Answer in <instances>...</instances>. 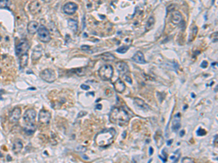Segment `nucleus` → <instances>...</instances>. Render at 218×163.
Here are the masks:
<instances>
[{
  "label": "nucleus",
  "mask_w": 218,
  "mask_h": 163,
  "mask_svg": "<svg viewBox=\"0 0 218 163\" xmlns=\"http://www.w3.org/2000/svg\"><path fill=\"white\" fill-rule=\"evenodd\" d=\"M116 133V132L114 128L103 130L101 132L96 135L95 141L99 147H108L113 142Z\"/></svg>",
  "instance_id": "obj_1"
},
{
  "label": "nucleus",
  "mask_w": 218,
  "mask_h": 163,
  "mask_svg": "<svg viewBox=\"0 0 218 163\" xmlns=\"http://www.w3.org/2000/svg\"><path fill=\"white\" fill-rule=\"evenodd\" d=\"M110 120L114 124L120 126H124L129 123V117L127 111L124 109L116 107L113 109V110L111 112Z\"/></svg>",
  "instance_id": "obj_2"
},
{
  "label": "nucleus",
  "mask_w": 218,
  "mask_h": 163,
  "mask_svg": "<svg viewBox=\"0 0 218 163\" xmlns=\"http://www.w3.org/2000/svg\"><path fill=\"white\" fill-rule=\"evenodd\" d=\"M98 74L102 80H111L113 74V67L111 65H104L99 69Z\"/></svg>",
  "instance_id": "obj_3"
},
{
  "label": "nucleus",
  "mask_w": 218,
  "mask_h": 163,
  "mask_svg": "<svg viewBox=\"0 0 218 163\" xmlns=\"http://www.w3.org/2000/svg\"><path fill=\"white\" fill-rule=\"evenodd\" d=\"M38 37L39 40L44 43H47L51 41V35L48 29L43 25H41L38 29Z\"/></svg>",
  "instance_id": "obj_4"
},
{
  "label": "nucleus",
  "mask_w": 218,
  "mask_h": 163,
  "mask_svg": "<svg viewBox=\"0 0 218 163\" xmlns=\"http://www.w3.org/2000/svg\"><path fill=\"white\" fill-rule=\"evenodd\" d=\"M40 77L42 80L48 83H52L56 80L57 77L55 71L51 69H45L40 73Z\"/></svg>",
  "instance_id": "obj_5"
},
{
  "label": "nucleus",
  "mask_w": 218,
  "mask_h": 163,
  "mask_svg": "<svg viewBox=\"0 0 218 163\" xmlns=\"http://www.w3.org/2000/svg\"><path fill=\"white\" fill-rule=\"evenodd\" d=\"M36 116V110L33 109L26 110L23 115V120L26 125H34L35 123Z\"/></svg>",
  "instance_id": "obj_6"
},
{
  "label": "nucleus",
  "mask_w": 218,
  "mask_h": 163,
  "mask_svg": "<svg viewBox=\"0 0 218 163\" xmlns=\"http://www.w3.org/2000/svg\"><path fill=\"white\" fill-rule=\"evenodd\" d=\"M29 49V44L27 41H21L16 46V55L18 57H21L25 54H27Z\"/></svg>",
  "instance_id": "obj_7"
},
{
  "label": "nucleus",
  "mask_w": 218,
  "mask_h": 163,
  "mask_svg": "<svg viewBox=\"0 0 218 163\" xmlns=\"http://www.w3.org/2000/svg\"><path fill=\"white\" fill-rule=\"evenodd\" d=\"M51 120V113L49 111L42 110L40 111L39 115V120L42 124L49 125Z\"/></svg>",
  "instance_id": "obj_8"
},
{
  "label": "nucleus",
  "mask_w": 218,
  "mask_h": 163,
  "mask_svg": "<svg viewBox=\"0 0 218 163\" xmlns=\"http://www.w3.org/2000/svg\"><path fill=\"white\" fill-rule=\"evenodd\" d=\"M78 9V5L74 2H68L63 6V11L65 14L71 15L76 12Z\"/></svg>",
  "instance_id": "obj_9"
},
{
  "label": "nucleus",
  "mask_w": 218,
  "mask_h": 163,
  "mask_svg": "<svg viewBox=\"0 0 218 163\" xmlns=\"http://www.w3.org/2000/svg\"><path fill=\"white\" fill-rule=\"evenodd\" d=\"M21 116V110L19 107H15L9 115V120L11 123H17Z\"/></svg>",
  "instance_id": "obj_10"
},
{
  "label": "nucleus",
  "mask_w": 218,
  "mask_h": 163,
  "mask_svg": "<svg viewBox=\"0 0 218 163\" xmlns=\"http://www.w3.org/2000/svg\"><path fill=\"white\" fill-rule=\"evenodd\" d=\"M28 10L32 14H38V13H40L41 10H42L41 4L38 2L37 0H34V1H33V2H31V3L29 4Z\"/></svg>",
  "instance_id": "obj_11"
},
{
  "label": "nucleus",
  "mask_w": 218,
  "mask_h": 163,
  "mask_svg": "<svg viewBox=\"0 0 218 163\" xmlns=\"http://www.w3.org/2000/svg\"><path fill=\"white\" fill-rule=\"evenodd\" d=\"M116 68H117V70H118L119 74L121 75H126L129 71V66L127 65V64L126 63L122 62V61H119L118 63H116Z\"/></svg>",
  "instance_id": "obj_12"
},
{
  "label": "nucleus",
  "mask_w": 218,
  "mask_h": 163,
  "mask_svg": "<svg viewBox=\"0 0 218 163\" xmlns=\"http://www.w3.org/2000/svg\"><path fill=\"white\" fill-rule=\"evenodd\" d=\"M180 120L181 115L180 112H178L176 115H174V117H173L172 119V131H174V132H177V131L180 129Z\"/></svg>",
  "instance_id": "obj_13"
},
{
  "label": "nucleus",
  "mask_w": 218,
  "mask_h": 163,
  "mask_svg": "<svg viewBox=\"0 0 218 163\" xmlns=\"http://www.w3.org/2000/svg\"><path fill=\"white\" fill-rule=\"evenodd\" d=\"M113 86H114L116 91L118 93H123L126 89V85H125V82L120 79H119L118 80H116L115 81V83H113Z\"/></svg>",
  "instance_id": "obj_14"
},
{
  "label": "nucleus",
  "mask_w": 218,
  "mask_h": 163,
  "mask_svg": "<svg viewBox=\"0 0 218 163\" xmlns=\"http://www.w3.org/2000/svg\"><path fill=\"white\" fill-rule=\"evenodd\" d=\"M39 27V23H38L36 21H31V22H29V23L28 24V32L31 34V35H34V34H35L38 31Z\"/></svg>",
  "instance_id": "obj_15"
},
{
  "label": "nucleus",
  "mask_w": 218,
  "mask_h": 163,
  "mask_svg": "<svg viewBox=\"0 0 218 163\" xmlns=\"http://www.w3.org/2000/svg\"><path fill=\"white\" fill-rule=\"evenodd\" d=\"M42 46H36L34 48V51H33L32 54H31V59L33 61H37L39 60L42 56Z\"/></svg>",
  "instance_id": "obj_16"
},
{
  "label": "nucleus",
  "mask_w": 218,
  "mask_h": 163,
  "mask_svg": "<svg viewBox=\"0 0 218 163\" xmlns=\"http://www.w3.org/2000/svg\"><path fill=\"white\" fill-rule=\"evenodd\" d=\"M134 103L137 108H139L140 110H148L150 108L149 106L142 99H139V98H135L134 99Z\"/></svg>",
  "instance_id": "obj_17"
},
{
  "label": "nucleus",
  "mask_w": 218,
  "mask_h": 163,
  "mask_svg": "<svg viewBox=\"0 0 218 163\" xmlns=\"http://www.w3.org/2000/svg\"><path fill=\"white\" fill-rule=\"evenodd\" d=\"M133 60H134L135 63H140V64H145L146 63L144 54L141 51L136 52V54L133 57Z\"/></svg>",
  "instance_id": "obj_18"
},
{
  "label": "nucleus",
  "mask_w": 218,
  "mask_h": 163,
  "mask_svg": "<svg viewBox=\"0 0 218 163\" xmlns=\"http://www.w3.org/2000/svg\"><path fill=\"white\" fill-rule=\"evenodd\" d=\"M183 20V16L180 12L175 11L172 15V22L175 25L180 24Z\"/></svg>",
  "instance_id": "obj_19"
},
{
  "label": "nucleus",
  "mask_w": 218,
  "mask_h": 163,
  "mask_svg": "<svg viewBox=\"0 0 218 163\" xmlns=\"http://www.w3.org/2000/svg\"><path fill=\"white\" fill-rule=\"evenodd\" d=\"M23 142L21 141V140H18L15 142L13 143V151L15 152V154L19 153L22 149H23Z\"/></svg>",
  "instance_id": "obj_20"
},
{
  "label": "nucleus",
  "mask_w": 218,
  "mask_h": 163,
  "mask_svg": "<svg viewBox=\"0 0 218 163\" xmlns=\"http://www.w3.org/2000/svg\"><path fill=\"white\" fill-rule=\"evenodd\" d=\"M28 61V54H25L20 57V65L21 68H24L27 66Z\"/></svg>",
  "instance_id": "obj_21"
},
{
  "label": "nucleus",
  "mask_w": 218,
  "mask_h": 163,
  "mask_svg": "<svg viewBox=\"0 0 218 163\" xmlns=\"http://www.w3.org/2000/svg\"><path fill=\"white\" fill-rule=\"evenodd\" d=\"M100 57L105 61H113L116 59L115 57L113 56V54H111L110 52L103 53V54H102Z\"/></svg>",
  "instance_id": "obj_22"
},
{
  "label": "nucleus",
  "mask_w": 218,
  "mask_h": 163,
  "mask_svg": "<svg viewBox=\"0 0 218 163\" xmlns=\"http://www.w3.org/2000/svg\"><path fill=\"white\" fill-rule=\"evenodd\" d=\"M68 26H69L70 28L71 29L73 32L76 33L78 29V23L76 20L73 19H69L68 20Z\"/></svg>",
  "instance_id": "obj_23"
},
{
  "label": "nucleus",
  "mask_w": 218,
  "mask_h": 163,
  "mask_svg": "<svg viewBox=\"0 0 218 163\" xmlns=\"http://www.w3.org/2000/svg\"><path fill=\"white\" fill-rule=\"evenodd\" d=\"M180 150H177L176 152H174V154L173 155H172L171 157H170V160H172L174 162H176L178 161V160H179L180 157V152H179Z\"/></svg>",
  "instance_id": "obj_24"
},
{
  "label": "nucleus",
  "mask_w": 218,
  "mask_h": 163,
  "mask_svg": "<svg viewBox=\"0 0 218 163\" xmlns=\"http://www.w3.org/2000/svg\"><path fill=\"white\" fill-rule=\"evenodd\" d=\"M154 23H155V20H154V18H153V17H150L148 19V20L147 23H146V28H147L148 30L154 26Z\"/></svg>",
  "instance_id": "obj_25"
},
{
  "label": "nucleus",
  "mask_w": 218,
  "mask_h": 163,
  "mask_svg": "<svg viewBox=\"0 0 218 163\" xmlns=\"http://www.w3.org/2000/svg\"><path fill=\"white\" fill-rule=\"evenodd\" d=\"M129 49V46H120L119 48H118L116 49V51L120 54H125L127 51V50Z\"/></svg>",
  "instance_id": "obj_26"
},
{
  "label": "nucleus",
  "mask_w": 218,
  "mask_h": 163,
  "mask_svg": "<svg viewBox=\"0 0 218 163\" xmlns=\"http://www.w3.org/2000/svg\"><path fill=\"white\" fill-rule=\"evenodd\" d=\"M206 133H207V131H206L205 130H203V128H200L197 131V135L199 136H204V135H206Z\"/></svg>",
  "instance_id": "obj_27"
},
{
  "label": "nucleus",
  "mask_w": 218,
  "mask_h": 163,
  "mask_svg": "<svg viewBox=\"0 0 218 163\" xmlns=\"http://www.w3.org/2000/svg\"><path fill=\"white\" fill-rule=\"evenodd\" d=\"M7 7V0H0V8H6Z\"/></svg>",
  "instance_id": "obj_28"
},
{
  "label": "nucleus",
  "mask_w": 218,
  "mask_h": 163,
  "mask_svg": "<svg viewBox=\"0 0 218 163\" xmlns=\"http://www.w3.org/2000/svg\"><path fill=\"white\" fill-rule=\"evenodd\" d=\"M182 162H194V160L189 157H184L182 160Z\"/></svg>",
  "instance_id": "obj_29"
},
{
  "label": "nucleus",
  "mask_w": 218,
  "mask_h": 163,
  "mask_svg": "<svg viewBox=\"0 0 218 163\" xmlns=\"http://www.w3.org/2000/svg\"><path fill=\"white\" fill-rule=\"evenodd\" d=\"M207 66H208V63H207V61H203L201 65V67H203V68H206Z\"/></svg>",
  "instance_id": "obj_30"
},
{
  "label": "nucleus",
  "mask_w": 218,
  "mask_h": 163,
  "mask_svg": "<svg viewBox=\"0 0 218 163\" xmlns=\"http://www.w3.org/2000/svg\"><path fill=\"white\" fill-rule=\"evenodd\" d=\"M81 88L84 90H89V86H87V85H85V84L81 85Z\"/></svg>",
  "instance_id": "obj_31"
},
{
  "label": "nucleus",
  "mask_w": 218,
  "mask_h": 163,
  "mask_svg": "<svg viewBox=\"0 0 218 163\" xmlns=\"http://www.w3.org/2000/svg\"><path fill=\"white\" fill-rule=\"evenodd\" d=\"M81 49L82 50H87V49H89V46H87V45H84V46H82Z\"/></svg>",
  "instance_id": "obj_32"
},
{
  "label": "nucleus",
  "mask_w": 218,
  "mask_h": 163,
  "mask_svg": "<svg viewBox=\"0 0 218 163\" xmlns=\"http://www.w3.org/2000/svg\"><path fill=\"white\" fill-rule=\"evenodd\" d=\"M125 80H126L127 82H129V83H132V79H131L129 76L125 77Z\"/></svg>",
  "instance_id": "obj_33"
},
{
  "label": "nucleus",
  "mask_w": 218,
  "mask_h": 163,
  "mask_svg": "<svg viewBox=\"0 0 218 163\" xmlns=\"http://www.w3.org/2000/svg\"><path fill=\"white\" fill-rule=\"evenodd\" d=\"M153 151H154L153 148H152V147H150V153H149V154H150V155L153 154V152H153Z\"/></svg>",
  "instance_id": "obj_34"
},
{
  "label": "nucleus",
  "mask_w": 218,
  "mask_h": 163,
  "mask_svg": "<svg viewBox=\"0 0 218 163\" xmlns=\"http://www.w3.org/2000/svg\"><path fill=\"white\" fill-rule=\"evenodd\" d=\"M96 109H99V110H101L102 109V105L101 104H97V106H96Z\"/></svg>",
  "instance_id": "obj_35"
},
{
  "label": "nucleus",
  "mask_w": 218,
  "mask_h": 163,
  "mask_svg": "<svg viewBox=\"0 0 218 163\" xmlns=\"http://www.w3.org/2000/svg\"><path fill=\"white\" fill-rule=\"evenodd\" d=\"M52 0H43V2H44L45 3H50V2H52Z\"/></svg>",
  "instance_id": "obj_36"
},
{
  "label": "nucleus",
  "mask_w": 218,
  "mask_h": 163,
  "mask_svg": "<svg viewBox=\"0 0 218 163\" xmlns=\"http://www.w3.org/2000/svg\"><path fill=\"white\" fill-rule=\"evenodd\" d=\"M172 139H171V140H170V141H167V144H168V146H170V145H171V144H172Z\"/></svg>",
  "instance_id": "obj_37"
},
{
  "label": "nucleus",
  "mask_w": 218,
  "mask_h": 163,
  "mask_svg": "<svg viewBox=\"0 0 218 163\" xmlns=\"http://www.w3.org/2000/svg\"><path fill=\"white\" fill-rule=\"evenodd\" d=\"M184 134H185V131H181V134L180 135V136H184Z\"/></svg>",
  "instance_id": "obj_38"
}]
</instances>
